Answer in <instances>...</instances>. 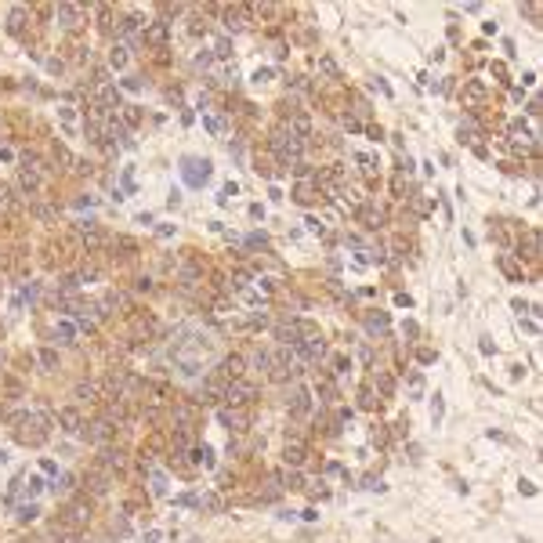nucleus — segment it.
Here are the masks:
<instances>
[{
    "instance_id": "18",
    "label": "nucleus",
    "mask_w": 543,
    "mask_h": 543,
    "mask_svg": "<svg viewBox=\"0 0 543 543\" xmlns=\"http://www.w3.org/2000/svg\"><path fill=\"white\" fill-rule=\"evenodd\" d=\"M40 362H44L48 369H55V366H58V355H55V351H40Z\"/></svg>"
},
{
    "instance_id": "21",
    "label": "nucleus",
    "mask_w": 543,
    "mask_h": 543,
    "mask_svg": "<svg viewBox=\"0 0 543 543\" xmlns=\"http://www.w3.org/2000/svg\"><path fill=\"white\" fill-rule=\"evenodd\" d=\"M203 127H206V131H210V134H218V131H221V123H218L214 116H206V120H203Z\"/></svg>"
},
{
    "instance_id": "15",
    "label": "nucleus",
    "mask_w": 543,
    "mask_h": 543,
    "mask_svg": "<svg viewBox=\"0 0 543 543\" xmlns=\"http://www.w3.org/2000/svg\"><path fill=\"white\" fill-rule=\"evenodd\" d=\"M192 456H196V464H203V467H210V464H214V460H210V449H206V445H203V449H196Z\"/></svg>"
},
{
    "instance_id": "25",
    "label": "nucleus",
    "mask_w": 543,
    "mask_h": 543,
    "mask_svg": "<svg viewBox=\"0 0 543 543\" xmlns=\"http://www.w3.org/2000/svg\"><path fill=\"white\" fill-rule=\"evenodd\" d=\"M482 351H485V355H492V351H496V344H492L489 337H482Z\"/></svg>"
},
{
    "instance_id": "22",
    "label": "nucleus",
    "mask_w": 543,
    "mask_h": 543,
    "mask_svg": "<svg viewBox=\"0 0 543 543\" xmlns=\"http://www.w3.org/2000/svg\"><path fill=\"white\" fill-rule=\"evenodd\" d=\"M40 489H44V482H40V478H29V485H26V492H29V496H36Z\"/></svg>"
},
{
    "instance_id": "9",
    "label": "nucleus",
    "mask_w": 543,
    "mask_h": 543,
    "mask_svg": "<svg viewBox=\"0 0 543 543\" xmlns=\"http://www.w3.org/2000/svg\"><path fill=\"white\" fill-rule=\"evenodd\" d=\"M58 420L65 424V431H76V424H80V416H76V409H62V413H58Z\"/></svg>"
},
{
    "instance_id": "19",
    "label": "nucleus",
    "mask_w": 543,
    "mask_h": 543,
    "mask_svg": "<svg viewBox=\"0 0 543 543\" xmlns=\"http://www.w3.org/2000/svg\"><path fill=\"white\" fill-rule=\"evenodd\" d=\"M431 420H435V424L442 420V395H435V406H431Z\"/></svg>"
},
{
    "instance_id": "1",
    "label": "nucleus",
    "mask_w": 543,
    "mask_h": 543,
    "mask_svg": "<svg viewBox=\"0 0 543 543\" xmlns=\"http://www.w3.org/2000/svg\"><path fill=\"white\" fill-rule=\"evenodd\" d=\"M181 178H185V185H192V188H203L206 181H210V159L185 156V159H181Z\"/></svg>"
},
{
    "instance_id": "11",
    "label": "nucleus",
    "mask_w": 543,
    "mask_h": 543,
    "mask_svg": "<svg viewBox=\"0 0 543 543\" xmlns=\"http://www.w3.org/2000/svg\"><path fill=\"white\" fill-rule=\"evenodd\" d=\"M286 464H294V467H301V464H304V453H301V445H294V449L286 445Z\"/></svg>"
},
{
    "instance_id": "7",
    "label": "nucleus",
    "mask_w": 543,
    "mask_h": 543,
    "mask_svg": "<svg viewBox=\"0 0 543 543\" xmlns=\"http://www.w3.org/2000/svg\"><path fill=\"white\" fill-rule=\"evenodd\" d=\"M87 438H91V442H105V438H109V424H105V420H98V424H91V431H87Z\"/></svg>"
},
{
    "instance_id": "5",
    "label": "nucleus",
    "mask_w": 543,
    "mask_h": 543,
    "mask_svg": "<svg viewBox=\"0 0 543 543\" xmlns=\"http://www.w3.org/2000/svg\"><path fill=\"white\" fill-rule=\"evenodd\" d=\"M250 395H254V388H250V384H243V381L228 388V398H232V402H246Z\"/></svg>"
},
{
    "instance_id": "23",
    "label": "nucleus",
    "mask_w": 543,
    "mask_h": 543,
    "mask_svg": "<svg viewBox=\"0 0 543 543\" xmlns=\"http://www.w3.org/2000/svg\"><path fill=\"white\" fill-rule=\"evenodd\" d=\"M254 80H257V83H268V80H272V69H257Z\"/></svg>"
},
{
    "instance_id": "26",
    "label": "nucleus",
    "mask_w": 543,
    "mask_h": 543,
    "mask_svg": "<svg viewBox=\"0 0 543 543\" xmlns=\"http://www.w3.org/2000/svg\"><path fill=\"white\" fill-rule=\"evenodd\" d=\"M4 464H8V453H4V449H0V467H4Z\"/></svg>"
},
{
    "instance_id": "3",
    "label": "nucleus",
    "mask_w": 543,
    "mask_h": 543,
    "mask_svg": "<svg viewBox=\"0 0 543 543\" xmlns=\"http://www.w3.org/2000/svg\"><path fill=\"white\" fill-rule=\"evenodd\" d=\"M55 18H58L65 29H73V26H76V18H80V8H76V4H58Z\"/></svg>"
},
{
    "instance_id": "12",
    "label": "nucleus",
    "mask_w": 543,
    "mask_h": 543,
    "mask_svg": "<svg viewBox=\"0 0 543 543\" xmlns=\"http://www.w3.org/2000/svg\"><path fill=\"white\" fill-rule=\"evenodd\" d=\"M294 413H297V416L308 413V391H297V395H294Z\"/></svg>"
},
{
    "instance_id": "20",
    "label": "nucleus",
    "mask_w": 543,
    "mask_h": 543,
    "mask_svg": "<svg viewBox=\"0 0 543 543\" xmlns=\"http://www.w3.org/2000/svg\"><path fill=\"white\" fill-rule=\"evenodd\" d=\"M294 131H297V134H308V131H312V127H308V120H304V116H297V120H294Z\"/></svg>"
},
{
    "instance_id": "2",
    "label": "nucleus",
    "mask_w": 543,
    "mask_h": 543,
    "mask_svg": "<svg viewBox=\"0 0 543 543\" xmlns=\"http://www.w3.org/2000/svg\"><path fill=\"white\" fill-rule=\"evenodd\" d=\"M272 145L279 149V159H282V163H286V159H297V156H301V138H297V134H279Z\"/></svg>"
},
{
    "instance_id": "13",
    "label": "nucleus",
    "mask_w": 543,
    "mask_h": 543,
    "mask_svg": "<svg viewBox=\"0 0 543 543\" xmlns=\"http://www.w3.org/2000/svg\"><path fill=\"white\" fill-rule=\"evenodd\" d=\"M102 464H105V467H120V464H123V456H120V453H112V449H105V453H102Z\"/></svg>"
},
{
    "instance_id": "4",
    "label": "nucleus",
    "mask_w": 543,
    "mask_h": 543,
    "mask_svg": "<svg viewBox=\"0 0 543 543\" xmlns=\"http://www.w3.org/2000/svg\"><path fill=\"white\" fill-rule=\"evenodd\" d=\"M239 373H243V359H239V355H232V359L221 362V377H232V381H235Z\"/></svg>"
},
{
    "instance_id": "17",
    "label": "nucleus",
    "mask_w": 543,
    "mask_h": 543,
    "mask_svg": "<svg viewBox=\"0 0 543 543\" xmlns=\"http://www.w3.org/2000/svg\"><path fill=\"white\" fill-rule=\"evenodd\" d=\"M36 518V504H26V507H18V522H33Z\"/></svg>"
},
{
    "instance_id": "10",
    "label": "nucleus",
    "mask_w": 543,
    "mask_h": 543,
    "mask_svg": "<svg viewBox=\"0 0 543 543\" xmlns=\"http://www.w3.org/2000/svg\"><path fill=\"white\" fill-rule=\"evenodd\" d=\"M55 337H58L62 344H73V326H69V322H58V326H55Z\"/></svg>"
},
{
    "instance_id": "24",
    "label": "nucleus",
    "mask_w": 543,
    "mask_h": 543,
    "mask_svg": "<svg viewBox=\"0 0 543 543\" xmlns=\"http://www.w3.org/2000/svg\"><path fill=\"white\" fill-rule=\"evenodd\" d=\"M149 36H152V40H163V36H167V26H152V33H149Z\"/></svg>"
},
{
    "instance_id": "6",
    "label": "nucleus",
    "mask_w": 543,
    "mask_h": 543,
    "mask_svg": "<svg viewBox=\"0 0 543 543\" xmlns=\"http://www.w3.org/2000/svg\"><path fill=\"white\" fill-rule=\"evenodd\" d=\"M22 22H26V8H11V15H8V29H11V33H18V29H22Z\"/></svg>"
},
{
    "instance_id": "14",
    "label": "nucleus",
    "mask_w": 543,
    "mask_h": 543,
    "mask_svg": "<svg viewBox=\"0 0 543 543\" xmlns=\"http://www.w3.org/2000/svg\"><path fill=\"white\" fill-rule=\"evenodd\" d=\"M109 62H112L116 69H123V65H127V51H123V48H112V55H109Z\"/></svg>"
},
{
    "instance_id": "8",
    "label": "nucleus",
    "mask_w": 543,
    "mask_h": 543,
    "mask_svg": "<svg viewBox=\"0 0 543 543\" xmlns=\"http://www.w3.org/2000/svg\"><path fill=\"white\" fill-rule=\"evenodd\" d=\"M83 522H87V507L73 504V507H69V525H83Z\"/></svg>"
},
{
    "instance_id": "16",
    "label": "nucleus",
    "mask_w": 543,
    "mask_h": 543,
    "mask_svg": "<svg viewBox=\"0 0 543 543\" xmlns=\"http://www.w3.org/2000/svg\"><path fill=\"white\" fill-rule=\"evenodd\" d=\"M304 355H322V341H319V337H308V344H304Z\"/></svg>"
}]
</instances>
